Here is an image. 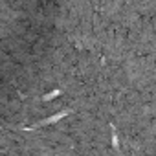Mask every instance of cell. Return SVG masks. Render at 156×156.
Masks as SVG:
<instances>
[{"mask_svg":"<svg viewBox=\"0 0 156 156\" xmlns=\"http://www.w3.org/2000/svg\"><path fill=\"white\" fill-rule=\"evenodd\" d=\"M68 114H70V110L59 112L57 116H51V118H48V119H44V121H39L37 125H33V127H30V129H37V127H44V125H51V123H57L61 118H64V116H68Z\"/></svg>","mask_w":156,"mask_h":156,"instance_id":"obj_1","label":"cell"}]
</instances>
